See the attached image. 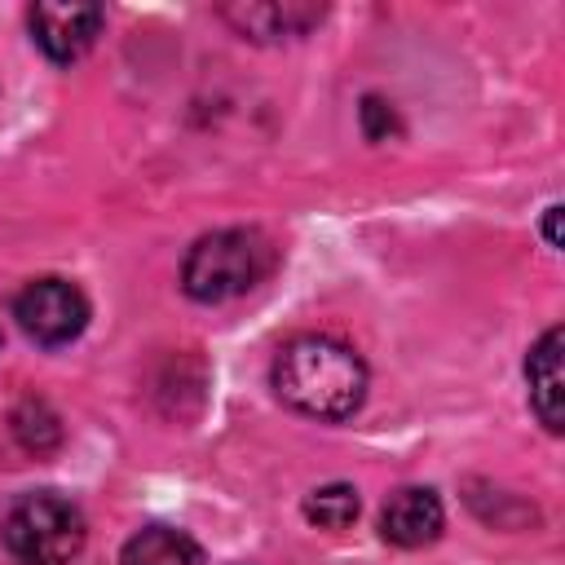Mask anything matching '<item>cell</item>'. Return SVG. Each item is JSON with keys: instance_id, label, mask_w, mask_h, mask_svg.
Wrapping results in <instances>:
<instances>
[{"instance_id": "cell-1", "label": "cell", "mask_w": 565, "mask_h": 565, "mask_svg": "<svg viewBox=\"0 0 565 565\" xmlns=\"http://www.w3.org/2000/svg\"><path fill=\"white\" fill-rule=\"evenodd\" d=\"M274 393L309 419H349L366 397L362 358L331 335L305 331L274 353Z\"/></svg>"}, {"instance_id": "cell-2", "label": "cell", "mask_w": 565, "mask_h": 565, "mask_svg": "<svg viewBox=\"0 0 565 565\" xmlns=\"http://www.w3.org/2000/svg\"><path fill=\"white\" fill-rule=\"evenodd\" d=\"M274 269V243L260 230H216L203 234L181 265V287L190 300L225 305L247 296Z\"/></svg>"}, {"instance_id": "cell-3", "label": "cell", "mask_w": 565, "mask_h": 565, "mask_svg": "<svg viewBox=\"0 0 565 565\" xmlns=\"http://www.w3.org/2000/svg\"><path fill=\"white\" fill-rule=\"evenodd\" d=\"M84 534V512L57 490L22 494L4 516V547L22 565H66L79 556Z\"/></svg>"}, {"instance_id": "cell-4", "label": "cell", "mask_w": 565, "mask_h": 565, "mask_svg": "<svg viewBox=\"0 0 565 565\" xmlns=\"http://www.w3.org/2000/svg\"><path fill=\"white\" fill-rule=\"evenodd\" d=\"M13 318L35 344L57 349L88 327V300L66 278H35L13 296Z\"/></svg>"}, {"instance_id": "cell-5", "label": "cell", "mask_w": 565, "mask_h": 565, "mask_svg": "<svg viewBox=\"0 0 565 565\" xmlns=\"http://www.w3.org/2000/svg\"><path fill=\"white\" fill-rule=\"evenodd\" d=\"M26 22H31V40L44 49V57L71 66L93 49L106 13H102V4H84V0H40V4H31Z\"/></svg>"}, {"instance_id": "cell-6", "label": "cell", "mask_w": 565, "mask_h": 565, "mask_svg": "<svg viewBox=\"0 0 565 565\" xmlns=\"http://www.w3.org/2000/svg\"><path fill=\"white\" fill-rule=\"evenodd\" d=\"M561 327H547L539 344L525 358V384H530V411L547 433L565 428V380H561Z\"/></svg>"}, {"instance_id": "cell-7", "label": "cell", "mask_w": 565, "mask_h": 565, "mask_svg": "<svg viewBox=\"0 0 565 565\" xmlns=\"http://www.w3.org/2000/svg\"><path fill=\"white\" fill-rule=\"evenodd\" d=\"M441 521H446V512H441L437 490L402 486L380 512V534L388 543H397V547H424V543H433L441 534Z\"/></svg>"}, {"instance_id": "cell-8", "label": "cell", "mask_w": 565, "mask_h": 565, "mask_svg": "<svg viewBox=\"0 0 565 565\" xmlns=\"http://www.w3.org/2000/svg\"><path fill=\"white\" fill-rule=\"evenodd\" d=\"M225 22H234V31L243 40H260V44H274V40H291V35H305L318 18H322V4H300V0H252V4H225L221 9Z\"/></svg>"}, {"instance_id": "cell-9", "label": "cell", "mask_w": 565, "mask_h": 565, "mask_svg": "<svg viewBox=\"0 0 565 565\" xmlns=\"http://www.w3.org/2000/svg\"><path fill=\"white\" fill-rule=\"evenodd\" d=\"M124 565H199V543L185 534V530H172V525H146L137 530L124 552H119Z\"/></svg>"}, {"instance_id": "cell-10", "label": "cell", "mask_w": 565, "mask_h": 565, "mask_svg": "<svg viewBox=\"0 0 565 565\" xmlns=\"http://www.w3.org/2000/svg\"><path fill=\"white\" fill-rule=\"evenodd\" d=\"M305 516L318 530H344L358 516V490L344 486V481H331V486H322V490H313L305 499Z\"/></svg>"}, {"instance_id": "cell-11", "label": "cell", "mask_w": 565, "mask_h": 565, "mask_svg": "<svg viewBox=\"0 0 565 565\" xmlns=\"http://www.w3.org/2000/svg\"><path fill=\"white\" fill-rule=\"evenodd\" d=\"M13 428H18V437H22L31 450H53L57 437H62V428H57V419L44 411V402H26V406L13 415Z\"/></svg>"}, {"instance_id": "cell-12", "label": "cell", "mask_w": 565, "mask_h": 565, "mask_svg": "<svg viewBox=\"0 0 565 565\" xmlns=\"http://www.w3.org/2000/svg\"><path fill=\"white\" fill-rule=\"evenodd\" d=\"M362 124H366V137H371V141H384L388 128H393V110H388L380 97H366V102H362Z\"/></svg>"}, {"instance_id": "cell-13", "label": "cell", "mask_w": 565, "mask_h": 565, "mask_svg": "<svg viewBox=\"0 0 565 565\" xmlns=\"http://www.w3.org/2000/svg\"><path fill=\"white\" fill-rule=\"evenodd\" d=\"M556 221H561V207L552 203L547 216H543V238H547V247H561V230H556Z\"/></svg>"}]
</instances>
